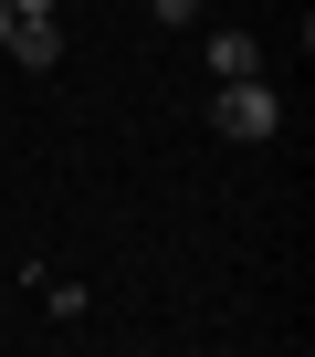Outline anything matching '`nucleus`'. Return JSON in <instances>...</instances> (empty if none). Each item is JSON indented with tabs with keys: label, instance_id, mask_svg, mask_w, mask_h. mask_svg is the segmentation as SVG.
Returning <instances> with one entry per match:
<instances>
[{
	"label": "nucleus",
	"instance_id": "nucleus-1",
	"mask_svg": "<svg viewBox=\"0 0 315 357\" xmlns=\"http://www.w3.org/2000/svg\"><path fill=\"white\" fill-rule=\"evenodd\" d=\"M210 126H221L231 147H263V137L284 126V95H273L263 74H221V84H210Z\"/></svg>",
	"mask_w": 315,
	"mask_h": 357
},
{
	"label": "nucleus",
	"instance_id": "nucleus-2",
	"mask_svg": "<svg viewBox=\"0 0 315 357\" xmlns=\"http://www.w3.org/2000/svg\"><path fill=\"white\" fill-rule=\"evenodd\" d=\"M0 53H11L22 74H53V63H63V32H53V11H43V22H11V43H0Z\"/></svg>",
	"mask_w": 315,
	"mask_h": 357
},
{
	"label": "nucleus",
	"instance_id": "nucleus-3",
	"mask_svg": "<svg viewBox=\"0 0 315 357\" xmlns=\"http://www.w3.org/2000/svg\"><path fill=\"white\" fill-rule=\"evenodd\" d=\"M221 74H263V43L252 32H210V84Z\"/></svg>",
	"mask_w": 315,
	"mask_h": 357
},
{
	"label": "nucleus",
	"instance_id": "nucleus-4",
	"mask_svg": "<svg viewBox=\"0 0 315 357\" xmlns=\"http://www.w3.org/2000/svg\"><path fill=\"white\" fill-rule=\"evenodd\" d=\"M147 11L169 22V32H190V22H200V0H147Z\"/></svg>",
	"mask_w": 315,
	"mask_h": 357
},
{
	"label": "nucleus",
	"instance_id": "nucleus-5",
	"mask_svg": "<svg viewBox=\"0 0 315 357\" xmlns=\"http://www.w3.org/2000/svg\"><path fill=\"white\" fill-rule=\"evenodd\" d=\"M11 11H22V22H43V11H53V0H11Z\"/></svg>",
	"mask_w": 315,
	"mask_h": 357
},
{
	"label": "nucleus",
	"instance_id": "nucleus-6",
	"mask_svg": "<svg viewBox=\"0 0 315 357\" xmlns=\"http://www.w3.org/2000/svg\"><path fill=\"white\" fill-rule=\"evenodd\" d=\"M11 22H22V11H11V0H0V43H11Z\"/></svg>",
	"mask_w": 315,
	"mask_h": 357
}]
</instances>
